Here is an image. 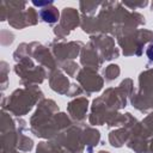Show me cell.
Returning a JSON list of instances; mask_svg holds the SVG:
<instances>
[{"label": "cell", "instance_id": "obj_1", "mask_svg": "<svg viewBox=\"0 0 153 153\" xmlns=\"http://www.w3.org/2000/svg\"><path fill=\"white\" fill-rule=\"evenodd\" d=\"M39 16H41V18H42L44 22H47V23H55V22L57 20L59 13H56V12L54 11V8H53V10H42V11L39 12Z\"/></svg>", "mask_w": 153, "mask_h": 153}, {"label": "cell", "instance_id": "obj_2", "mask_svg": "<svg viewBox=\"0 0 153 153\" xmlns=\"http://www.w3.org/2000/svg\"><path fill=\"white\" fill-rule=\"evenodd\" d=\"M146 54H147V56H148L149 60H153V44H151V45L147 48Z\"/></svg>", "mask_w": 153, "mask_h": 153}]
</instances>
